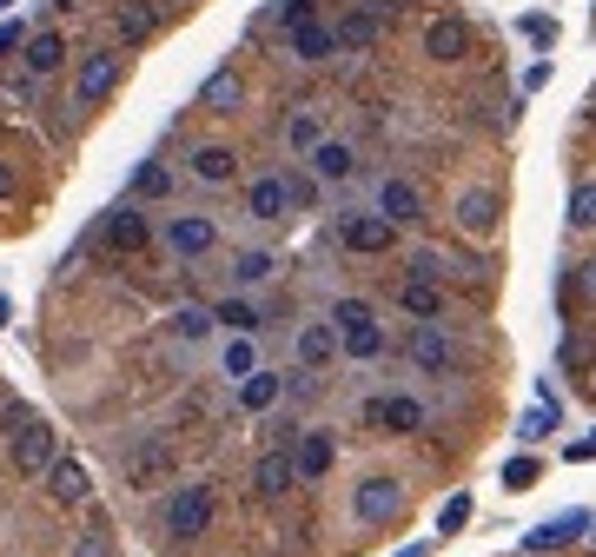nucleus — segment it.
Masks as SVG:
<instances>
[{
  "instance_id": "obj_43",
  "label": "nucleus",
  "mask_w": 596,
  "mask_h": 557,
  "mask_svg": "<svg viewBox=\"0 0 596 557\" xmlns=\"http://www.w3.org/2000/svg\"><path fill=\"white\" fill-rule=\"evenodd\" d=\"M570 286H576L583 299H596V259H589V266H576V279H570Z\"/></svg>"
},
{
  "instance_id": "obj_7",
  "label": "nucleus",
  "mask_w": 596,
  "mask_h": 557,
  "mask_svg": "<svg viewBox=\"0 0 596 557\" xmlns=\"http://www.w3.org/2000/svg\"><path fill=\"white\" fill-rule=\"evenodd\" d=\"M113 87H120V53H113V47H100V53L80 60V73H73V100H80V107L113 100Z\"/></svg>"
},
{
  "instance_id": "obj_49",
  "label": "nucleus",
  "mask_w": 596,
  "mask_h": 557,
  "mask_svg": "<svg viewBox=\"0 0 596 557\" xmlns=\"http://www.w3.org/2000/svg\"><path fill=\"white\" fill-rule=\"evenodd\" d=\"M53 8H80V0H53Z\"/></svg>"
},
{
  "instance_id": "obj_51",
  "label": "nucleus",
  "mask_w": 596,
  "mask_h": 557,
  "mask_svg": "<svg viewBox=\"0 0 596 557\" xmlns=\"http://www.w3.org/2000/svg\"><path fill=\"white\" fill-rule=\"evenodd\" d=\"M589 445H596V438H589Z\"/></svg>"
},
{
  "instance_id": "obj_22",
  "label": "nucleus",
  "mask_w": 596,
  "mask_h": 557,
  "mask_svg": "<svg viewBox=\"0 0 596 557\" xmlns=\"http://www.w3.org/2000/svg\"><path fill=\"white\" fill-rule=\"evenodd\" d=\"M87 492H94V485H87V464L60 451V464L47 471V498H53V505H87Z\"/></svg>"
},
{
  "instance_id": "obj_15",
  "label": "nucleus",
  "mask_w": 596,
  "mask_h": 557,
  "mask_svg": "<svg viewBox=\"0 0 596 557\" xmlns=\"http://www.w3.org/2000/svg\"><path fill=\"white\" fill-rule=\"evenodd\" d=\"M497 213H503V199H497L490 186H471V193L458 199V232H464V239H490V232H497Z\"/></svg>"
},
{
  "instance_id": "obj_46",
  "label": "nucleus",
  "mask_w": 596,
  "mask_h": 557,
  "mask_svg": "<svg viewBox=\"0 0 596 557\" xmlns=\"http://www.w3.org/2000/svg\"><path fill=\"white\" fill-rule=\"evenodd\" d=\"M391 557H424V544H404V550H391Z\"/></svg>"
},
{
  "instance_id": "obj_28",
  "label": "nucleus",
  "mask_w": 596,
  "mask_h": 557,
  "mask_svg": "<svg viewBox=\"0 0 596 557\" xmlns=\"http://www.w3.org/2000/svg\"><path fill=\"white\" fill-rule=\"evenodd\" d=\"M100 239H107L113 253H139V246H146V219H139L133 206H113L107 226H100Z\"/></svg>"
},
{
  "instance_id": "obj_8",
  "label": "nucleus",
  "mask_w": 596,
  "mask_h": 557,
  "mask_svg": "<svg viewBox=\"0 0 596 557\" xmlns=\"http://www.w3.org/2000/svg\"><path fill=\"white\" fill-rule=\"evenodd\" d=\"M8 445H14V471H21V477H47V471L60 464V445H53V432H47L40 419H27Z\"/></svg>"
},
{
  "instance_id": "obj_41",
  "label": "nucleus",
  "mask_w": 596,
  "mask_h": 557,
  "mask_svg": "<svg viewBox=\"0 0 596 557\" xmlns=\"http://www.w3.org/2000/svg\"><path fill=\"white\" fill-rule=\"evenodd\" d=\"M524 34H531L537 47H557V21H544V14H531V21H524Z\"/></svg>"
},
{
  "instance_id": "obj_44",
  "label": "nucleus",
  "mask_w": 596,
  "mask_h": 557,
  "mask_svg": "<svg viewBox=\"0 0 596 557\" xmlns=\"http://www.w3.org/2000/svg\"><path fill=\"white\" fill-rule=\"evenodd\" d=\"M537 87H550V60H537V66L524 73V94H537Z\"/></svg>"
},
{
  "instance_id": "obj_33",
  "label": "nucleus",
  "mask_w": 596,
  "mask_h": 557,
  "mask_svg": "<svg viewBox=\"0 0 596 557\" xmlns=\"http://www.w3.org/2000/svg\"><path fill=\"white\" fill-rule=\"evenodd\" d=\"M232 279L239 286H266V279H279V259L272 253H239L232 259Z\"/></svg>"
},
{
  "instance_id": "obj_20",
  "label": "nucleus",
  "mask_w": 596,
  "mask_h": 557,
  "mask_svg": "<svg viewBox=\"0 0 596 557\" xmlns=\"http://www.w3.org/2000/svg\"><path fill=\"white\" fill-rule=\"evenodd\" d=\"M285 40H292V60H305V66H318V60H331V53H338V27H331V21H318V14H312L305 27H292Z\"/></svg>"
},
{
  "instance_id": "obj_23",
  "label": "nucleus",
  "mask_w": 596,
  "mask_h": 557,
  "mask_svg": "<svg viewBox=\"0 0 596 557\" xmlns=\"http://www.w3.org/2000/svg\"><path fill=\"white\" fill-rule=\"evenodd\" d=\"M212 326H219L212 305H173V318H166V339H173V346H206Z\"/></svg>"
},
{
  "instance_id": "obj_42",
  "label": "nucleus",
  "mask_w": 596,
  "mask_h": 557,
  "mask_svg": "<svg viewBox=\"0 0 596 557\" xmlns=\"http://www.w3.org/2000/svg\"><path fill=\"white\" fill-rule=\"evenodd\" d=\"M285 186H292V206H312V199H318V186H312V180H299V173H285Z\"/></svg>"
},
{
  "instance_id": "obj_12",
  "label": "nucleus",
  "mask_w": 596,
  "mask_h": 557,
  "mask_svg": "<svg viewBox=\"0 0 596 557\" xmlns=\"http://www.w3.org/2000/svg\"><path fill=\"white\" fill-rule=\"evenodd\" d=\"M292 352H299V372H325L345 346H338V326H331V318H305V326L292 332Z\"/></svg>"
},
{
  "instance_id": "obj_39",
  "label": "nucleus",
  "mask_w": 596,
  "mask_h": 557,
  "mask_svg": "<svg viewBox=\"0 0 596 557\" xmlns=\"http://www.w3.org/2000/svg\"><path fill=\"white\" fill-rule=\"evenodd\" d=\"M27 40H34V34H27V21L14 14L8 27H0V60H8V53H27Z\"/></svg>"
},
{
  "instance_id": "obj_9",
  "label": "nucleus",
  "mask_w": 596,
  "mask_h": 557,
  "mask_svg": "<svg viewBox=\"0 0 596 557\" xmlns=\"http://www.w3.org/2000/svg\"><path fill=\"white\" fill-rule=\"evenodd\" d=\"M338 239H345L352 253L378 259V253H391V246H398V226H391L385 213H345V219H338Z\"/></svg>"
},
{
  "instance_id": "obj_18",
  "label": "nucleus",
  "mask_w": 596,
  "mask_h": 557,
  "mask_svg": "<svg viewBox=\"0 0 596 557\" xmlns=\"http://www.w3.org/2000/svg\"><path fill=\"white\" fill-rule=\"evenodd\" d=\"M305 167H312V180H325V186H352V173H358V153H352L345 140H325V146L305 159Z\"/></svg>"
},
{
  "instance_id": "obj_21",
  "label": "nucleus",
  "mask_w": 596,
  "mask_h": 557,
  "mask_svg": "<svg viewBox=\"0 0 596 557\" xmlns=\"http://www.w3.org/2000/svg\"><path fill=\"white\" fill-rule=\"evenodd\" d=\"M378 213L404 232V226H417V219H424V193H417L411 180H385V186H378Z\"/></svg>"
},
{
  "instance_id": "obj_19",
  "label": "nucleus",
  "mask_w": 596,
  "mask_h": 557,
  "mask_svg": "<svg viewBox=\"0 0 596 557\" xmlns=\"http://www.w3.org/2000/svg\"><path fill=\"white\" fill-rule=\"evenodd\" d=\"M292 458H299V485H318V477H331V458H338V445H331V432H299Z\"/></svg>"
},
{
  "instance_id": "obj_27",
  "label": "nucleus",
  "mask_w": 596,
  "mask_h": 557,
  "mask_svg": "<svg viewBox=\"0 0 596 557\" xmlns=\"http://www.w3.org/2000/svg\"><path fill=\"white\" fill-rule=\"evenodd\" d=\"M239 100H245V80H239L232 66L206 73V87H199V113H232Z\"/></svg>"
},
{
  "instance_id": "obj_25",
  "label": "nucleus",
  "mask_w": 596,
  "mask_h": 557,
  "mask_svg": "<svg viewBox=\"0 0 596 557\" xmlns=\"http://www.w3.org/2000/svg\"><path fill=\"white\" fill-rule=\"evenodd\" d=\"M193 180L199 186H232L239 180V153L232 146H193Z\"/></svg>"
},
{
  "instance_id": "obj_4",
  "label": "nucleus",
  "mask_w": 596,
  "mask_h": 557,
  "mask_svg": "<svg viewBox=\"0 0 596 557\" xmlns=\"http://www.w3.org/2000/svg\"><path fill=\"white\" fill-rule=\"evenodd\" d=\"M120 477L133 492H159L166 477H173V438H139L120 451Z\"/></svg>"
},
{
  "instance_id": "obj_34",
  "label": "nucleus",
  "mask_w": 596,
  "mask_h": 557,
  "mask_svg": "<svg viewBox=\"0 0 596 557\" xmlns=\"http://www.w3.org/2000/svg\"><path fill=\"white\" fill-rule=\"evenodd\" d=\"M166 193H173V173H166L159 159H146V167L133 173V199H166Z\"/></svg>"
},
{
  "instance_id": "obj_24",
  "label": "nucleus",
  "mask_w": 596,
  "mask_h": 557,
  "mask_svg": "<svg viewBox=\"0 0 596 557\" xmlns=\"http://www.w3.org/2000/svg\"><path fill=\"white\" fill-rule=\"evenodd\" d=\"M424 53L445 60V66H451V60H464V53H471V27H464V21H451V14H445V21H431V27H424Z\"/></svg>"
},
{
  "instance_id": "obj_31",
  "label": "nucleus",
  "mask_w": 596,
  "mask_h": 557,
  "mask_svg": "<svg viewBox=\"0 0 596 557\" xmlns=\"http://www.w3.org/2000/svg\"><path fill=\"white\" fill-rule=\"evenodd\" d=\"M212 318H219L232 339H252V332L266 326V312H259V305H245V299H219V305H212Z\"/></svg>"
},
{
  "instance_id": "obj_47",
  "label": "nucleus",
  "mask_w": 596,
  "mask_h": 557,
  "mask_svg": "<svg viewBox=\"0 0 596 557\" xmlns=\"http://www.w3.org/2000/svg\"><path fill=\"white\" fill-rule=\"evenodd\" d=\"M0 326H8V299H0Z\"/></svg>"
},
{
  "instance_id": "obj_3",
  "label": "nucleus",
  "mask_w": 596,
  "mask_h": 557,
  "mask_svg": "<svg viewBox=\"0 0 596 557\" xmlns=\"http://www.w3.org/2000/svg\"><path fill=\"white\" fill-rule=\"evenodd\" d=\"M404 359H411L424 378H458V372H464V352H458V339H451L445 326H411Z\"/></svg>"
},
{
  "instance_id": "obj_13",
  "label": "nucleus",
  "mask_w": 596,
  "mask_h": 557,
  "mask_svg": "<svg viewBox=\"0 0 596 557\" xmlns=\"http://www.w3.org/2000/svg\"><path fill=\"white\" fill-rule=\"evenodd\" d=\"M245 213L259 219V226H279L285 213H292V186H285V173H259L245 186Z\"/></svg>"
},
{
  "instance_id": "obj_40",
  "label": "nucleus",
  "mask_w": 596,
  "mask_h": 557,
  "mask_svg": "<svg viewBox=\"0 0 596 557\" xmlns=\"http://www.w3.org/2000/svg\"><path fill=\"white\" fill-rule=\"evenodd\" d=\"M73 557H113V544H107V531H80V544H73Z\"/></svg>"
},
{
  "instance_id": "obj_38",
  "label": "nucleus",
  "mask_w": 596,
  "mask_h": 557,
  "mask_svg": "<svg viewBox=\"0 0 596 557\" xmlns=\"http://www.w3.org/2000/svg\"><path fill=\"white\" fill-rule=\"evenodd\" d=\"M537 477H544V464H537V458H510V464H503V492H531Z\"/></svg>"
},
{
  "instance_id": "obj_26",
  "label": "nucleus",
  "mask_w": 596,
  "mask_h": 557,
  "mask_svg": "<svg viewBox=\"0 0 596 557\" xmlns=\"http://www.w3.org/2000/svg\"><path fill=\"white\" fill-rule=\"evenodd\" d=\"M378 34H385V8H352L345 21H338V47L345 53H365Z\"/></svg>"
},
{
  "instance_id": "obj_30",
  "label": "nucleus",
  "mask_w": 596,
  "mask_h": 557,
  "mask_svg": "<svg viewBox=\"0 0 596 557\" xmlns=\"http://www.w3.org/2000/svg\"><path fill=\"white\" fill-rule=\"evenodd\" d=\"M325 140H331V133H325V120H318L312 107H292V113H285V146H292V153H305V159H312Z\"/></svg>"
},
{
  "instance_id": "obj_50",
  "label": "nucleus",
  "mask_w": 596,
  "mask_h": 557,
  "mask_svg": "<svg viewBox=\"0 0 596 557\" xmlns=\"http://www.w3.org/2000/svg\"><path fill=\"white\" fill-rule=\"evenodd\" d=\"M589 120H596V100H589Z\"/></svg>"
},
{
  "instance_id": "obj_29",
  "label": "nucleus",
  "mask_w": 596,
  "mask_h": 557,
  "mask_svg": "<svg viewBox=\"0 0 596 557\" xmlns=\"http://www.w3.org/2000/svg\"><path fill=\"white\" fill-rule=\"evenodd\" d=\"M60 60H66V34H53V27H40V34L27 40V53H21V66H27L34 80H47Z\"/></svg>"
},
{
  "instance_id": "obj_16",
  "label": "nucleus",
  "mask_w": 596,
  "mask_h": 557,
  "mask_svg": "<svg viewBox=\"0 0 596 557\" xmlns=\"http://www.w3.org/2000/svg\"><path fill=\"white\" fill-rule=\"evenodd\" d=\"M583 531H596V518L589 511H563V518H550V524H537V531H524V550H563V544H576Z\"/></svg>"
},
{
  "instance_id": "obj_35",
  "label": "nucleus",
  "mask_w": 596,
  "mask_h": 557,
  "mask_svg": "<svg viewBox=\"0 0 596 557\" xmlns=\"http://www.w3.org/2000/svg\"><path fill=\"white\" fill-rule=\"evenodd\" d=\"M570 226H576V232H596V180L570 186Z\"/></svg>"
},
{
  "instance_id": "obj_2",
  "label": "nucleus",
  "mask_w": 596,
  "mask_h": 557,
  "mask_svg": "<svg viewBox=\"0 0 596 557\" xmlns=\"http://www.w3.org/2000/svg\"><path fill=\"white\" fill-rule=\"evenodd\" d=\"M331 326H338V346H345V359H378V352H385L378 305H365V299H338V305H331Z\"/></svg>"
},
{
  "instance_id": "obj_48",
  "label": "nucleus",
  "mask_w": 596,
  "mask_h": 557,
  "mask_svg": "<svg viewBox=\"0 0 596 557\" xmlns=\"http://www.w3.org/2000/svg\"><path fill=\"white\" fill-rule=\"evenodd\" d=\"M0 14H14V0H0Z\"/></svg>"
},
{
  "instance_id": "obj_6",
  "label": "nucleus",
  "mask_w": 596,
  "mask_h": 557,
  "mask_svg": "<svg viewBox=\"0 0 596 557\" xmlns=\"http://www.w3.org/2000/svg\"><path fill=\"white\" fill-rule=\"evenodd\" d=\"M159 239H166V253H173V259H206L219 246V226L206 213H173V219L159 226Z\"/></svg>"
},
{
  "instance_id": "obj_45",
  "label": "nucleus",
  "mask_w": 596,
  "mask_h": 557,
  "mask_svg": "<svg viewBox=\"0 0 596 557\" xmlns=\"http://www.w3.org/2000/svg\"><path fill=\"white\" fill-rule=\"evenodd\" d=\"M8 199H14V167L0 159V206H8Z\"/></svg>"
},
{
  "instance_id": "obj_14",
  "label": "nucleus",
  "mask_w": 596,
  "mask_h": 557,
  "mask_svg": "<svg viewBox=\"0 0 596 557\" xmlns=\"http://www.w3.org/2000/svg\"><path fill=\"white\" fill-rule=\"evenodd\" d=\"M159 21H166V0H126V8H113V34H120V47L153 40Z\"/></svg>"
},
{
  "instance_id": "obj_11",
  "label": "nucleus",
  "mask_w": 596,
  "mask_h": 557,
  "mask_svg": "<svg viewBox=\"0 0 596 557\" xmlns=\"http://www.w3.org/2000/svg\"><path fill=\"white\" fill-rule=\"evenodd\" d=\"M252 492H259V498H292L299 492V458H292V445H272L259 464H252Z\"/></svg>"
},
{
  "instance_id": "obj_10",
  "label": "nucleus",
  "mask_w": 596,
  "mask_h": 557,
  "mask_svg": "<svg viewBox=\"0 0 596 557\" xmlns=\"http://www.w3.org/2000/svg\"><path fill=\"white\" fill-rule=\"evenodd\" d=\"M365 419H372L378 432H391V438H417V432H424V405H417L411 391H385V398H372Z\"/></svg>"
},
{
  "instance_id": "obj_36",
  "label": "nucleus",
  "mask_w": 596,
  "mask_h": 557,
  "mask_svg": "<svg viewBox=\"0 0 596 557\" xmlns=\"http://www.w3.org/2000/svg\"><path fill=\"white\" fill-rule=\"evenodd\" d=\"M252 372H259V352H252V339H226V378H252Z\"/></svg>"
},
{
  "instance_id": "obj_32",
  "label": "nucleus",
  "mask_w": 596,
  "mask_h": 557,
  "mask_svg": "<svg viewBox=\"0 0 596 557\" xmlns=\"http://www.w3.org/2000/svg\"><path fill=\"white\" fill-rule=\"evenodd\" d=\"M279 391H285L279 372H252V378L239 385V405H245V412H272V405H279Z\"/></svg>"
},
{
  "instance_id": "obj_37",
  "label": "nucleus",
  "mask_w": 596,
  "mask_h": 557,
  "mask_svg": "<svg viewBox=\"0 0 596 557\" xmlns=\"http://www.w3.org/2000/svg\"><path fill=\"white\" fill-rule=\"evenodd\" d=\"M464 524H471V492H451L445 511H438V537H458Z\"/></svg>"
},
{
  "instance_id": "obj_17",
  "label": "nucleus",
  "mask_w": 596,
  "mask_h": 557,
  "mask_svg": "<svg viewBox=\"0 0 596 557\" xmlns=\"http://www.w3.org/2000/svg\"><path fill=\"white\" fill-rule=\"evenodd\" d=\"M398 305L417 318V326H438V318H445V286H438V279H417V273H411V279L398 286Z\"/></svg>"
},
{
  "instance_id": "obj_1",
  "label": "nucleus",
  "mask_w": 596,
  "mask_h": 557,
  "mask_svg": "<svg viewBox=\"0 0 596 557\" xmlns=\"http://www.w3.org/2000/svg\"><path fill=\"white\" fill-rule=\"evenodd\" d=\"M159 531L173 544H199L212 531V485H180L173 498H166V511H159Z\"/></svg>"
},
{
  "instance_id": "obj_5",
  "label": "nucleus",
  "mask_w": 596,
  "mask_h": 557,
  "mask_svg": "<svg viewBox=\"0 0 596 557\" xmlns=\"http://www.w3.org/2000/svg\"><path fill=\"white\" fill-rule=\"evenodd\" d=\"M352 518L358 524H398L404 518V485H398V477H385V471L358 477V485H352Z\"/></svg>"
}]
</instances>
